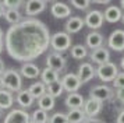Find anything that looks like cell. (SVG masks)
<instances>
[{"instance_id":"obj_1","label":"cell","mask_w":124,"mask_h":123,"mask_svg":"<svg viewBox=\"0 0 124 123\" xmlns=\"http://www.w3.org/2000/svg\"><path fill=\"white\" fill-rule=\"evenodd\" d=\"M4 45L14 60L31 63L50 46L49 28L36 18H25L7 29Z\"/></svg>"},{"instance_id":"obj_2","label":"cell","mask_w":124,"mask_h":123,"mask_svg":"<svg viewBox=\"0 0 124 123\" xmlns=\"http://www.w3.org/2000/svg\"><path fill=\"white\" fill-rule=\"evenodd\" d=\"M1 81V88L8 89L10 92H18L21 91L23 87V80H21V74L17 70H4V73L0 77Z\"/></svg>"},{"instance_id":"obj_3","label":"cell","mask_w":124,"mask_h":123,"mask_svg":"<svg viewBox=\"0 0 124 123\" xmlns=\"http://www.w3.org/2000/svg\"><path fill=\"white\" fill-rule=\"evenodd\" d=\"M71 46V35L67 32H56L50 35V48L56 53L66 52Z\"/></svg>"},{"instance_id":"obj_4","label":"cell","mask_w":124,"mask_h":123,"mask_svg":"<svg viewBox=\"0 0 124 123\" xmlns=\"http://www.w3.org/2000/svg\"><path fill=\"white\" fill-rule=\"evenodd\" d=\"M117 74H118V69L114 63H112V62L105 63V64H102V66H98V69H96V76L101 78L102 81H105V83L113 81Z\"/></svg>"},{"instance_id":"obj_5","label":"cell","mask_w":124,"mask_h":123,"mask_svg":"<svg viewBox=\"0 0 124 123\" xmlns=\"http://www.w3.org/2000/svg\"><path fill=\"white\" fill-rule=\"evenodd\" d=\"M85 21V25L86 27H89L91 29H99V28L103 25V21H105V18H103V13L99 10H91L88 11V14L85 16L84 18Z\"/></svg>"},{"instance_id":"obj_6","label":"cell","mask_w":124,"mask_h":123,"mask_svg":"<svg viewBox=\"0 0 124 123\" xmlns=\"http://www.w3.org/2000/svg\"><path fill=\"white\" fill-rule=\"evenodd\" d=\"M62 85H63V88H64V91H67L68 94H71V92H77L82 84H81V81H79V78L77 74L67 73L62 78Z\"/></svg>"},{"instance_id":"obj_7","label":"cell","mask_w":124,"mask_h":123,"mask_svg":"<svg viewBox=\"0 0 124 123\" xmlns=\"http://www.w3.org/2000/svg\"><path fill=\"white\" fill-rule=\"evenodd\" d=\"M46 64H47L49 69H52V70H54V71L59 73V71H62L63 69L66 67L67 60H66V57L62 56L60 53L52 52V53H49L47 57H46Z\"/></svg>"},{"instance_id":"obj_8","label":"cell","mask_w":124,"mask_h":123,"mask_svg":"<svg viewBox=\"0 0 124 123\" xmlns=\"http://www.w3.org/2000/svg\"><path fill=\"white\" fill-rule=\"evenodd\" d=\"M113 97V91L110 87H107L106 84L103 85H96L91 89L89 92V98H93L96 101H101V102H105V101H109Z\"/></svg>"},{"instance_id":"obj_9","label":"cell","mask_w":124,"mask_h":123,"mask_svg":"<svg viewBox=\"0 0 124 123\" xmlns=\"http://www.w3.org/2000/svg\"><path fill=\"white\" fill-rule=\"evenodd\" d=\"M4 123H31V115L23 109H11L4 117Z\"/></svg>"},{"instance_id":"obj_10","label":"cell","mask_w":124,"mask_h":123,"mask_svg":"<svg viewBox=\"0 0 124 123\" xmlns=\"http://www.w3.org/2000/svg\"><path fill=\"white\" fill-rule=\"evenodd\" d=\"M109 48H112L116 52L124 50V31L123 29H114L107 39Z\"/></svg>"},{"instance_id":"obj_11","label":"cell","mask_w":124,"mask_h":123,"mask_svg":"<svg viewBox=\"0 0 124 123\" xmlns=\"http://www.w3.org/2000/svg\"><path fill=\"white\" fill-rule=\"evenodd\" d=\"M102 104L101 101H96L93 98H89L84 102V106H82V111L86 115V117H95L96 115H99V112L102 111Z\"/></svg>"},{"instance_id":"obj_12","label":"cell","mask_w":124,"mask_h":123,"mask_svg":"<svg viewBox=\"0 0 124 123\" xmlns=\"http://www.w3.org/2000/svg\"><path fill=\"white\" fill-rule=\"evenodd\" d=\"M77 76H78L81 84H85L88 81H91L96 76V69L91 63H82L78 69V74Z\"/></svg>"},{"instance_id":"obj_13","label":"cell","mask_w":124,"mask_h":123,"mask_svg":"<svg viewBox=\"0 0 124 123\" xmlns=\"http://www.w3.org/2000/svg\"><path fill=\"white\" fill-rule=\"evenodd\" d=\"M46 3L47 1H45V0H29L25 4V14L29 17L38 16L46 9Z\"/></svg>"},{"instance_id":"obj_14","label":"cell","mask_w":124,"mask_h":123,"mask_svg":"<svg viewBox=\"0 0 124 123\" xmlns=\"http://www.w3.org/2000/svg\"><path fill=\"white\" fill-rule=\"evenodd\" d=\"M50 13L53 14V17H56V18H67V17L71 16V9H70L68 4H66V3L56 1V3L52 4Z\"/></svg>"},{"instance_id":"obj_15","label":"cell","mask_w":124,"mask_h":123,"mask_svg":"<svg viewBox=\"0 0 124 123\" xmlns=\"http://www.w3.org/2000/svg\"><path fill=\"white\" fill-rule=\"evenodd\" d=\"M84 102H85L84 97L78 92H71L66 97V106L70 111L71 109H82Z\"/></svg>"},{"instance_id":"obj_16","label":"cell","mask_w":124,"mask_h":123,"mask_svg":"<svg viewBox=\"0 0 124 123\" xmlns=\"http://www.w3.org/2000/svg\"><path fill=\"white\" fill-rule=\"evenodd\" d=\"M109 59H110V53L106 48H98V49L92 50V53H91V60L99 66L109 63Z\"/></svg>"},{"instance_id":"obj_17","label":"cell","mask_w":124,"mask_h":123,"mask_svg":"<svg viewBox=\"0 0 124 123\" xmlns=\"http://www.w3.org/2000/svg\"><path fill=\"white\" fill-rule=\"evenodd\" d=\"M85 25V21L81 18V17H70L66 22V32L68 35H71V34H77L79 32L82 27Z\"/></svg>"},{"instance_id":"obj_18","label":"cell","mask_w":124,"mask_h":123,"mask_svg":"<svg viewBox=\"0 0 124 123\" xmlns=\"http://www.w3.org/2000/svg\"><path fill=\"white\" fill-rule=\"evenodd\" d=\"M121 17H123V13L117 6H109L103 13V18L107 22H117L121 20Z\"/></svg>"},{"instance_id":"obj_19","label":"cell","mask_w":124,"mask_h":123,"mask_svg":"<svg viewBox=\"0 0 124 123\" xmlns=\"http://www.w3.org/2000/svg\"><path fill=\"white\" fill-rule=\"evenodd\" d=\"M102 44H103V35L99 32H89L86 35V46L91 48L92 50L98 49V48H102Z\"/></svg>"},{"instance_id":"obj_20","label":"cell","mask_w":124,"mask_h":123,"mask_svg":"<svg viewBox=\"0 0 124 123\" xmlns=\"http://www.w3.org/2000/svg\"><path fill=\"white\" fill-rule=\"evenodd\" d=\"M20 70L21 74L27 78H36L38 76H40V69L34 63H24Z\"/></svg>"},{"instance_id":"obj_21","label":"cell","mask_w":124,"mask_h":123,"mask_svg":"<svg viewBox=\"0 0 124 123\" xmlns=\"http://www.w3.org/2000/svg\"><path fill=\"white\" fill-rule=\"evenodd\" d=\"M16 99H17V102L20 104L21 108H29V106H32V104H34V98H32V95L29 94L28 89L18 91Z\"/></svg>"},{"instance_id":"obj_22","label":"cell","mask_w":124,"mask_h":123,"mask_svg":"<svg viewBox=\"0 0 124 123\" xmlns=\"http://www.w3.org/2000/svg\"><path fill=\"white\" fill-rule=\"evenodd\" d=\"M14 102V97L13 92H10L8 89L0 88V109H10Z\"/></svg>"},{"instance_id":"obj_23","label":"cell","mask_w":124,"mask_h":123,"mask_svg":"<svg viewBox=\"0 0 124 123\" xmlns=\"http://www.w3.org/2000/svg\"><path fill=\"white\" fill-rule=\"evenodd\" d=\"M38 108L42 109V111H45V112L52 111L54 108V98L50 97V95L46 92L43 97H40L39 99H38Z\"/></svg>"},{"instance_id":"obj_24","label":"cell","mask_w":124,"mask_h":123,"mask_svg":"<svg viewBox=\"0 0 124 123\" xmlns=\"http://www.w3.org/2000/svg\"><path fill=\"white\" fill-rule=\"evenodd\" d=\"M40 78H42V83L45 85H49V84L54 83V81H59V73L49 69V67H46L45 70L40 73Z\"/></svg>"},{"instance_id":"obj_25","label":"cell","mask_w":124,"mask_h":123,"mask_svg":"<svg viewBox=\"0 0 124 123\" xmlns=\"http://www.w3.org/2000/svg\"><path fill=\"white\" fill-rule=\"evenodd\" d=\"M66 115H67L68 123H84L86 119V115L84 113L82 109H71Z\"/></svg>"},{"instance_id":"obj_26","label":"cell","mask_w":124,"mask_h":123,"mask_svg":"<svg viewBox=\"0 0 124 123\" xmlns=\"http://www.w3.org/2000/svg\"><path fill=\"white\" fill-rule=\"evenodd\" d=\"M29 94L32 95L34 99H39L40 97H43L46 94V85L42 81H38V83H34L31 87L28 88Z\"/></svg>"},{"instance_id":"obj_27","label":"cell","mask_w":124,"mask_h":123,"mask_svg":"<svg viewBox=\"0 0 124 123\" xmlns=\"http://www.w3.org/2000/svg\"><path fill=\"white\" fill-rule=\"evenodd\" d=\"M63 91H64V88H63V85H62V81H54V83L46 85V92L50 97H53V98L60 97L63 94Z\"/></svg>"},{"instance_id":"obj_28","label":"cell","mask_w":124,"mask_h":123,"mask_svg":"<svg viewBox=\"0 0 124 123\" xmlns=\"http://www.w3.org/2000/svg\"><path fill=\"white\" fill-rule=\"evenodd\" d=\"M31 122L32 123H49V115H47V112L38 108L31 115Z\"/></svg>"},{"instance_id":"obj_29","label":"cell","mask_w":124,"mask_h":123,"mask_svg":"<svg viewBox=\"0 0 124 123\" xmlns=\"http://www.w3.org/2000/svg\"><path fill=\"white\" fill-rule=\"evenodd\" d=\"M4 18H6L7 22H10V24H13V25H16V24L23 21L21 14H20L18 10H6L4 11Z\"/></svg>"},{"instance_id":"obj_30","label":"cell","mask_w":124,"mask_h":123,"mask_svg":"<svg viewBox=\"0 0 124 123\" xmlns=\"http://www.w3.org/2000/svg\"><path fill=\"white\" fill-rule=\"evenodd\" d=\"M71 56L75 60H81V59H85L88 56V50L84 45H75L71 48Z\"/></svg>"},{"instance_id":"obj_31","label":"cell","mask_w":124,"mask_h":123,"mask_svg":"<svg viewBox=\"0 0 124 123\" xmlns=\"http://www.w3.org/2000/svg\"><path fill=\"white\" fill-rule=\"evenodd\" d=\"M23 3L24 1H21V0H4V1H1L3 7L7 10H18L23 6Z\"/></svg>"},{"instance_id":"obj_32","label":"cell","mask_w":124,"mask_h":123,"mask_svg":"<svg viewBox=\"0 0 124 123\" xmlns=\"http://www.w3.org/2000/svg\"><path fill=\"white\" fill-rule=\"evenodd\" d=\"M49 123H68L67 115L62 113V112H57L54 115H52V117L49 119Z\"/></svg>"},{"instance_id":"obj_33","label":"cell","mask_w":124,"mask_h":123,"mask_svg":"<svg viewBox=\"0 0 124 123\" xmlns=\"http://www.w3.org/2000/svg\"><path fill=\"white\" fill-rule=\"evenodd\" d=\"M113 85H114V88H117V89H124V71L118 73L116 76V78L113 80Z\"/></svg>"},{"instance_id":"obj_34","label":"cell","mask_w":124,"mask_h":123,"mask_svg":"<svg viewBox=\"0 0 124 123\" xmlns=\"http://www.w3.org/2000/svg\"><path fill=\"white\" fill-rule=\"evenodd\" d=\"M71 4L75 7V9H79V10H86L91 4V0H82V1H79V0H71L70 1Z\"/></svg>"},{"instance_id":"obj_35","label":"cell","mask_w":124,"mask_h":123,"mask_svg":"<svg viewBox=\"0 0 124 123\" xmlns=\"http://www.w3.org/2000/svg\"><path fill=\"white\" fill-rule=\"evenodd\" d=\"M116 97H117V99L120 101V102L124 104V89H117V91H116Z\"/></svg>"},{"instance_id":"obj_36","label":"cell","mask_w":124,"mask_h":123,"mask_svg":"<svg viewBox=\"0 0 124 123\" xmlns=\"http://www.w3.org/2000/svg\"><path fill=\"white\" fill-rule=\"evenodd\" d=\"M84 123H103V122L99 120V119H96V117H86Z\"/></svg>"},{"instance_id":"obj_37","label":"cell","mask_w":124,"mask_h":123,"mask_svg":"<svg viewBox=\"0 0 124 123\" xmlns=\"http://www.w3.org/2000/svg\"><path fill=\"white\" fill-rule=\"evenodd\" d=\"M116 123H124V109L118 113L117 119H116Z\"/></svg>"},{"instance_id":"obj_38","label":"cell","mask_w":124,"mask_h":123,"mask_svg":"<svg viewBox=\"0 0 124 123\" xmlns=\"http://www.w3.org/2000/svg\"><path fill=\"white\" fill-rule=\"evenodd\" d=\"M91 3H98V4H109V3H110V0H93V1H91Z\"/></svg>"},{"instance_id":"obj_39","label":"cell","mask_w":124,"mask_h":123,"mask_svg":"<svg viewBox=\"0 0 124 123\" xmlns=\"http://www.w3.org/2000/svg\"><path fill=\"white\" fill-rule=\"evenodd\" d=\"M4 73V62L0 59V77H1V74Z\"/></svg>"},{"instance_id":"obj_40","label":"cell","mask_w":124,"mask_h":123,"mask_svg":"<svg viewBox=\"0 0 124 123\" xmlns=\"http://www.w3.org/2000/svg\"><path fill=\"white\" fill-rule=\"evenodd\" d=\"M4 7H3V4H1V1H0V17H3L4 16Z\"/></svg>"},{"instance_id":"obj_41","label":"cell","mask_w":124,"mask_h":123,"mask_svg":"<svg viewBox=\"0 0 124 123\" xmlns=\"http://www.w3.org/2000/svg\"><path fill=\"white\" fill-rule=\"evenodd\" d=\"M3 52V38H0V53Z\"/></svg>"},{"instance_id":"obj_42","label":"cell","mask_w":124,"mask_h":123,"mask_svg":"<svg viewBox=\"0 0 124 123\" xmlns=\"http://www.w3.org/2000/svg\"><path fill=\"white\" fill-rule=\"evenodd\" d=\"M120 64H121V69L124 70V56H123V59H121V63H120Z\"/></svg>"},{"instance_id":"obj_43","label":"cell","mask_w":124,"mask_h":123,"mask_svg":"<svg viewBox=\"0 0 124 123\" xmlns=\"http://www.w3.org/2000/svg\"><path fill=\"white\" fill-rule=\"evenodd\" d=\"M120 6H121V7L124 9V0H121V1H120Z\"/></svg>"},{"instance_id":"obj_44","label":"cell","mask_w":124,"mask_h":123,"mask_svg":"<svg viewBox=\"0 0 124 123\" xmlns=\"http://www.w3.org/2000/svg\"><path fill=\"white\" fill-rule=\"evenodd\" d=\"M0 38H3V31H1V28H0Z\"/></svg>"},{"instance_id":"obj_45","label":"cell","mask_w":124,"mask_h":123,"mask_svg":"<svg viewBox=\"0 0 124 123\" xmlns=\"http://www.w3.org/2000/svg\"><path fill=\"white\" fill-rule=\"evenodd\" d=\"M121 20H123V22H124V14H123V17H121Z\"/></svg>"},{"instance_id":"obj_46","label":"cell","mask_w":124,"mask_h":123,"mask_svg":"<svg viewBox=\"0 0 124 123\" xmlns=\"http://www.w3.org/2000/svg\"><path fill=\"white\" fill-rule=\"evenodd\" d=\"M0 116H1V112H0Z\"/></svg>"}]
</instances>
